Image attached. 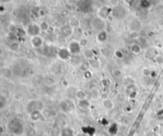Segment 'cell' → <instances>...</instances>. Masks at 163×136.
Segmentation results:
<instances>
[{
  "mask_svg": "<svg viewBox=\"0 0 163 136\" xmlns=\"http://www.w3.org/2000/svg\"><path fill=\"white\" fill-rule=\"evenodd\" d=\"M30 42H31V45H32L33 47L38 48L41 47L42 45H43V39L39 35L33 36V37H31Z\"/></svg>",
  "mask_w": 163,
  "mask_h": 136,
  "instance_id": "277c9868",
  "label": "cell"
},
{
  "mask_svg": "<svg viewBox=\"0 0 163 136\" xmlns=\"http://www.w3.org/2000/svg\"><path fill=\"white\" fill-rule=\"evenodd\" d=\"M134 0H126L127 3H128L129 5H131V4L134 3Z\"/></svg>",
  "mask_w": 163,
  "mask_h": 136,
  "instance_id": "4fadbf2b",
  "label": "cell"
},
{
  "mask_svg": "<svg viewBox=\"0 0 163 136\" xmlns=\"http://www.w3.org/2000/svg\"><path fill=\"white\" fill-rule=\"evenodd\" d=\"M108 12H107V9L106 6H103L101 7L100 9L98 11V17L100 18V19H103L104 20L105 18H108Z\"/></svg>",
  "mask_w": 163,
  "mask_h": 136,
  "instance_id": "5b68a950",
  "label": "cell"
},
{
  "mask_svg": "<svg viewBox=\"0 0 163 136\" xmlns=\"http://www.w3.org/2000/svg\"><path fill=\"white\" fill-rule=\"evenodd\" d=\"M41 30H41V27H40V25H38V24L30 23L27 26L26 31L28 33V34L31 36V37L39 35Z\"/></svg>",
  "mask_w": 163,
  "mask_h": 136,
  "instance_id": "7a4b0ae2",
  "label": "cell"
},
{
  "mask_svg": "<svg viewBox=\"0 0 163 136\" xmlns=\"http://www.w3.org/2000/svg\"><path fill=\"white\" fill-rule=\"evenodd\" d=\"M110 3L114 7L119 6V0H110Z\"/></svg>",
  "mask_w": 163,
  "mask_h": 136,
  "instance_id": "7c38bea8",
  "label": "cell"
},
{
  "mask_svg": "<svg viewBox=\"0 0 163 136\" xmlns=\"http://www.w3.org/2000/svg\"><path fill=\"white\" fill-rule=\"evenodd\" d=\"M9 128L10 130H11L12 133L15 134L17 135H22L23 133V125L22 124L21 122L16 120V119H14V120H11L10 122Z\"/></svg>",
  "mask_w": 163,
  "mask_h": 136,
  "instance_id": "6da1fadb",
  "label": "cell"
},
{
  "mask_svg": "<svg viewBox=\"0 0 163 136\" xmlns=\"http://www.w3.org/2000/svg\"><path fill=\"white\" fill-rule=\"evenodd\" d=\"M97 40L100 42H104V41H106L107 40V33L104 30L100 31L97 36Z\"/></svg>",
  "mask_w": 163,
  "mask_h": 136,
  "instance_id": "9c48e42d",
  "label": "cell"
},
{
  "mask_svg": "<svg viewBox=\"0 0 163 136\" xmlns=\"http://www.w3.org/2000/svg\"><path fill=\"white\" fill-rule=\"evenodd\" d=\"M131 50H132V52H133L134 53L138 54V53L141 52V47H140L139 45L134 44L132 45V46H131Z\"/></svg>",
  "mask_w": 163,
  "mask_h": 136,
  "instance_id": "30bf717a",
  "label": "cell"
},
{
  "mask_svg": "<svg viewBox=\"0 0 163 136\" xmlns=\"http://www.w3.org/2000/svg\"><path fill=\"white\" fill-rule=\"evenodd\" d=\"M68 50L72 54L79 53L80 52V44H79V42H76V41H72L69 44V47Z\"/></svg>",
  "mask_w": 163,
  "mask_h": 136,
  "instance_id": "3957f363",
  "label": "cell"
},
{
  "mask_svg": "<svg viewBox=\"0 0 163 136\" xmlns=\"http://www.w3.org/2000/svg\"><path fill=\"white\" fill-rule=\"evenodd\" d=\"M40 27H41V30H42L46 31V30L49 29V24H48L46 22H42V24L40 25Z\"/></svg>",
  "mask_w": 163,
  "mask_h": 136,
  "instance_id": "8fae6325",
  "label": "cell"
},
{
  "mask_svg": "<svg viewBox=\"0 0 163 136\" xmlns=\"http://www.w3.org/2000/svg\"><path fill=\"white\" fill-rule=\"evenodd\" d=\"M103 105H104V108H105L106 110H108V111L112 110L113 108H114V107H115L114 103H113L111 100H108V99L104 100V102H103Z\"/></svg>",
  "mask_w": 163,
  "mask_h": 136,
  "instance_id": "52a82bcc",
  "label": "cell"
},
{
  "mask_svg": "<svg viewBox=\"0 0 163 136\" xmlns=\"http://www.w3.org/2000/svg\"><path fill=\"white\" fill-rule=\"evenodd\" d=\"M30 119L33 121H38L41 116H42V114H41V112L39 110H35V111H33L30 113Z\"/></svg>",
  "mask_w": 163,
  "mask_h": 136,
  "instance_id": "8992f818",
  "label": "cell"
},
{
  "mask_svg": "<svg viewBox=\"0 0 163 136\" xmlns=\"http://www.w3.org/2000/svg\"><path fill=\"white\" fill-rule=\"evenodd\" d=\"M86 93H85V92L83 91V90H77V92H76V98H77L79 101L86 100Z\"/></svg>",
  "mask_w": 163,
  "mask_h": 136,
  "instance_id": "ba28073f",
  "label": "cell"
}]
</instances>
